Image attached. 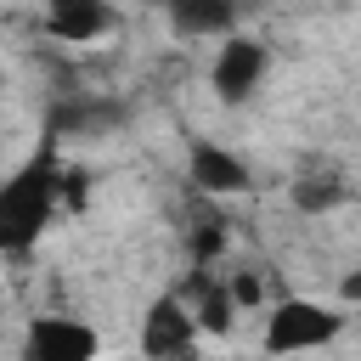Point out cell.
Returning a JSON list of instances; mask_svg holds the SVG:
<instances>
[{"mask_svg":"<svg viewBox=\"0 0 361 361\" xmlns=\"http://www.w3.org/2000/svg\"><path fill=\"white\" fill-rule=\"evenodd\" d=\"M344 333V316L333 305H316V299H282L271 305V322H265V350L271 355H299V350H322Z\"/></svg>","mask_w":361,"mask_h":361,"instance_id":"cell-2","label":"cell"},{"mask_svg":"<svg viewBox=\"0 0 361 361\" xmlns=\"http://www.w3.org/2000/svg\"><path fill=\"white\" fill-rule=\"evenodd\" d=\"M102 338L73 316H34L23 333V361H96Z\"/></svg>","mask_w":361,"mask_h":361,"instance_id":"cell-4","label":"cell"},{"mask_svg":"<svg viewBox=\"0 0 361 361\" xmlns=\"http://www.w3.org/2000/svg\"><path fill=\"white\" fill-rule=\"evenodd\" d=\"M186 175L203 186V192H248V164L237 158V152H226V147H214V141H192L186 147Z\"/></svg>","mask_w":361,"mask_h":361,"instance_id":"cell-7","label":"cell"},{"mask_svg":"<svg viewBox=\"0 0 361 361\" xmlns=\"http://www.w3.org/2000/svg\"><path fill=\"white\" fill-rule=\"evenodd\" d=\"M158 6H164V0H158Z\"/></svg>","mask_w":361,"mask_h":361,"instance_id":"cell-15","label":"cell"},{"mask_svg":"<svg viewBox=\"0 0 361 361\" xmlns=\"http://www.w3.org/2000/svg\"><path fill=\"white\" fill-rule=\"evenodd\" d=\"M62 203V164L45 152H34L6 186H0V254H23L39 243V231L51 226Z\"/></svg>","mask_w":361,"mask_h":361,"instance_id":"cell-1","label":"cell"},{"mask_svg":"<svg viewBox=\"0 0 361 361\" xmlns=\"http://www.w3.org/2000/svg\"><path fill=\"white\" fill-rule=\"evenodd\" d=\"M220 254H226V226H220V220H197V231H192V259H197V271H209Z\"/></svg>","mask_w":361,"mask_h":361,"instance_id":"cell-12","label":"cell"},{"mask_svg":"<svg viewBox=\"0 0 361 361\" xmlns=\"http://www.w3.org/2000/svg\"><path fill=\"white\" fill-rule=\"evenodd\" d=\"M141 350L152 361H192V350H197V316L175 293L152 299V310L141 322Z\"/></svg>","mask_w":361,"mask_h":361,"instance_id":"cell-3","label":"cell"},{"mask_svg":"<svg viewBox=\"0 0 361 361\" xmlns=\"http://www.w3.org/2000/svg\"><path fill=\"white\" fill-rule=\"evenodd\" d=\"M344 299H361V271H355V276H344Z\"/></svg>","mask_w":361,"mask_h":361,"instance_id":"cell-14","label":"cell"},{"mask_svg":"<svg viewBox=\"0 0 361 361\" xmlns=\"http://www.w3.org/2000/svg\"><path fill=\"white\" fill-rule=\"evenodd\" d=\"M175 34H231L237 6L231 0H164Z\"/></svg>","mask_w":361,"mask_h":361,"instance_id":"cell-9","label":"cell"},{"mask_svg":"<svg viewBox=\"0 0 361 361\" xmlns=\"http://www.w3.org/2000/svg\"><path fill=\"white\" fill-rule=\"evenodd\" d=\"M118 124H124V102H107V96H68L45 113L51 135H102Z\"/></svg>","mask_w":361,"mask_h":361,"instance_id":"cell-5","label":"cell"},{"mask_svg":"<svg viewBox=\"0 0 361 361\" xmlns=\"http://www.w3.org/2000/svg\"><path fill=\"white\" fill-rule=\"evenodd\" d=\"M259 73H265V45H254V39H226L220 45V56H214V90H220V102H248V90L259 85Z\"/></svg>","mask_w":361,"mask_h":361,"instance_id":"cell-6","label":"cell"},{"mask_svg":"<svg viewBox=\"0 0 361 361\" xmlns=\"http://www.w3.org/2000/svg\"><path fill=\"white\" fill-rule=\"evenodd\" d=\"M350 197V186L338 180V175H299L293 180V209L299 214H327V209H338Z\"/></svg>","mask_w":361,"mask_h":361,"instance_id":"cell-11","label":"cell"},{"mask_svg":"<svg viewBox=\"0 0 361 361\" xmlns=\"http://www.w3.org/2000/svg\"><path fill=\"white\" fill-rule=\"evenodd\" d=\"M186 293L197 299V310H192V316H197V327H203V333H231V322H237V299H231V288H226V282H209V276L197 271Z\"/></svg>","mask_w":361,"mask_h":361,"instance_id":"cell-10","label":"cell"},{"mask_svg":"<svg viewBox=\"0 0 361 361\" xmlns=\"http://www.w3.org/2000/svg\"><path fill=\"white\" fill-rule=\"evenodd\" d=\"M231 299H237V305H254V299H259V276H237V282H231Z\"/></svg>","mask_w":361,"mask_h":361,"instance_id":"cell-13","label":"cell"},{"mask_svg":"<svg viewBox=\"0 0 361 361\" xmlns=\"http://www.w3.org/2000/svg\"><path fill=\"white\" fill-rule=\"evenodd\" d=\"M45 28L56 39L85 45V39H102L113 28V11H107V0H45Z\"/></svg>","mask_w":361,"mask_h":361,"instance_id":"cell-8","label":"cell"}]
</instances>
